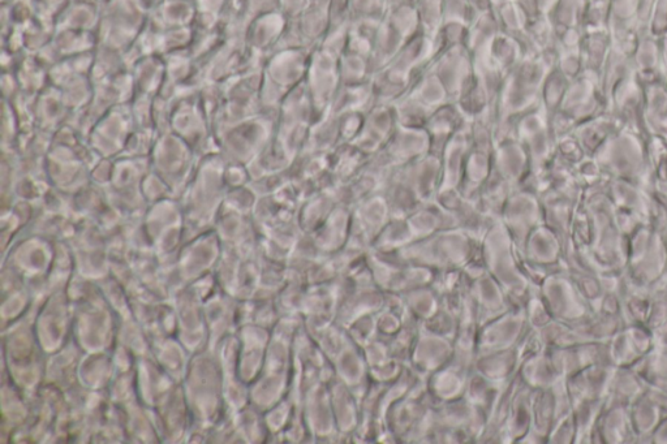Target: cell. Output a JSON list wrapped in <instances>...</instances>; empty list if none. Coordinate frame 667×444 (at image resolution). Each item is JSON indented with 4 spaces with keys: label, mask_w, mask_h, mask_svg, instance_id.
<instances>
[{
    "label": "cell",
    "mask_w": 667,
    "mask_h": 444,
    "mask_svg": "<svg viewBox=\"0 0 667 444\" xmlns=\"http://www.w3.org/2000/svg\"><path fill=\"white\" fill-rule=\"evenodd\" d=\"M589 0H559L554 8L555 25L562 30L582 29Z\"/></svg>",
    "instance_id": "cell-1"
},
{
    "label": "cell",
    "mask_w": 667,
    "mask_h": 444,
    "mask_svg": "<svg viewBox=\"0 0 667 444\" xmlns=\"http://www.w3.org/2000/svg\"><path fill=\"white\" fill-rule=\"evenodd\" d=\"M643 0H611V25H630L640 17Z\"/></svg>",
    "instance_id": "cell-2"
},
{
    "label": "cell",
    "mask_w": 667,
    "mask_h": 444,
    "mask_svg": "<svg viewBox=\"0 0 667 444\" xmlns=\"http://www.w3.org/2000/svg\"><path fill=\"white\" fill-rule=\"evenodd\" d=\"M649 32L653 38L667 36V0H654L649 12Z\"/></svg>",
    "instance_id": "cell-3"
},
{
    "label": "cell",
    "mask_w": 667,
    "mask_h": 444,
    "mask_svg": "<svg viewBox=\"0 0 667 444\" xmlns=\"http://www.w3.org/2000/svg\"><path fill=\"white\" fill-rule=\"evenodd\" d=\"M559 0H537V8L541 12H548L554 10L557 6Z\"/></svg>",
    "instance_id": "cell-4"
},
{
    "label": "cell",
    "mask_w": 667,
    "mask_h": 444,
    "mask_svg": "<svg viewBox=\"0 0 667 444\" xmlns=\"http://www.w3.org/2000/svg\"><path fill=\"white\" fill-rule=\"evenodd\" d=\"M654 0H643V6H641L640 19L648 20L649 12H651V7Z\"/></svg>",
    "instance_id": "cell-5"
},
{
    "label": "cell",
    "mask_w": 667,
    "mask_h": 444,
    "mask_svg": "<svg viewBox=\"0 0 667 444\" xmlns=\"http://www.w3.org/2000/svg\"><path fill=\"white\" fill-rule=\"evenodd\" d=\"M524 6H526L529 12H536L537 10V0H523Z\"/></svg>",
    "instance_id": "cell-6"
}]
</instances>
